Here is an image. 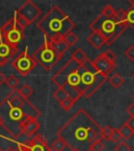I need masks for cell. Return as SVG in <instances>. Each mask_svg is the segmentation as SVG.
<instances>
[{
  "mask_svg": "<svg viewBox=\"0 0 134 151\" xmlns=\"http://www.w3.org/2000/svg\"><path fill=\"white\" fill-rule=\"evenodd\" d=\"M124 55H125V57L129 61L134 62V45H130L127 50H125Z\"/></svg>",
  "mask_w": 134,
  "mask_h": 151,
  "instance_id": "cell-34",
  "label": "cell"
},
{
  "mask_svg": "<svg viewBox=\"0 0 134 151\" xmlns=\"http://www.w3.org/2000/svg\"><path fill=\"white\" fill-rule=\"evenodd\" d=\"M66 147H67L66 143L62 139H60V137H57L52 143V145H50V148L54 151H63Z\"/></svg>",
  "mask_w": 134,
  "mask_h": 151,
  "instance_id": "cell-23",
  "label": "cell"
},
{
  "mask_svg": "<svg viewBox=\"0 0 134 151\" xmlns=\"http://www.w3.org/2000/svg\"><path fill=\"white\" fill-rule=\"evenodd\" d=\"M0 38L9 45L17 47L19 43L23 40L24 32L17 25L15 17H12L0 27Z\"/></svg>",
  "mask_w": 134,
  "mask_h": 151,
  "instance_id": "cell-7",
  "label": "cell"
},
{
  "mask_svg": "<svg viewBox=\"0 0 134 151\" xmlns=\"http://www.w3.org/2000/svg\"><path fill=\"white\" fill-rule=\"evenodd\" d=\"M80 65L81 64L77 63L75 60H72V59L68 60L67 63H66L60 70H58L52 76V82L54 83L58 88L63 87L64 85L67 83V80H68L70 73H72V71H75Z\"/></svg>",
  "mask_w": 134,
  "mask_h": 151,
  "instance_id": "cell-9",
  "label": "cell"
},
{
  "mask_svg": "<svg viewBox=\"0 0 134 151\" xmlns=\"http://www.w3.org/2000/svg\"><path fill=\"white\" fill-rule=\"evenodd\" d=\"M0 129H3V126H2V122H1V120H0ZM4 130V129H3ZM5 131V130H4ZM7 137H9V135H7Z\"/></svg>",
  "mask_w": 134,
  "mask_h": 151,
  "instance_id": "cell-41",
  "label": "cell"
},
{
  "mask_svg": "<svg viewBox=\"0 0 134 151\" xmlns=\"http://www.w3.org/2000/svg\"><path fill=\"white\" fill-rule=\"evenodd\" d=\"M14 17H15V20H16L17 25L21 28V29H23V31H24V28L27 27V26L29 25V23H28L27 20H26V19H24L22 16H20V15H18L17 13H15Z\"/></svg>",
  "mask_w": 134,
  "mask_h": 151,
  "instance_id": "cell-28",
  "label": "cell"
},
{
  "mask_svg": "<svg viewBox=\"0 0 134 151\" xmlns=\"http://www.w3.org/2000/svg\"><path fill=\"white\" fill-rule=\"evenodd\" d=\"M75 102L73 101L72 99H70V98H67V99L63 100L62 102H60V106L62 107V109H63L64 111H68L70 110V108L73 106V104H75Z\"/></svg>",
  "mask_w": 134,
  "mask_h": 151,
  "instance_id": "cell-31",
  "label": "cell"
},
{
  "mask_svg": "<svg viewBox=\"0 0 134 151\" xmlns=\"http://www.w3.org/2000/svg\"><path fill=\"white\" fill-rule=\"evenodd\" d=\"M103 54L105 55V57H106L109 61L112 62V63H115L116 64V59H118V58H116V55L114 54L112 50H106L105 52H103Z\"/></svg>",
  "mask_w": 134,
  "mask_h": 151,
  "instance_id": "cell-36",
  "label": "cell"
},
{
  "mask_svg": "<svg viewBox=\"0 0 134 151\" xmlns=\"http://www.w3.org/2000/svg\"><path fill=\"white\" fill-rule=\"evenodd\" d=\"M75 26V23L70 17L57 5L52 6L37 23V27L49 40L54 38H63L72 32Z\"/></svg>",
  "mask_w": 134,
  "mask_h": 151,
  "instance_id": "cell-4",
  "label": "cell"
},
{
  "mask_svg": "<svg viewBox=\"0 0 134 151\" xmlns=\"http://www.w3.org/2000/svg\"><path fill=\"white\" fill-rule=\"evenodd\" d=\"M108 80H109V83H110L114 88L122 87V85L125 83V79L123 78L120 73H113Z\"/></svg>",
  "mask_w": 134,
  "mask_h": 151,
  "instance_id": "cell-20",
  "label": "cell"
},
{
  "mask_svg": "<svg viewBox=\"0 0 134 151\" xmlns=\"http://www.w3.org/2000/svg\"><path fill=\"white\" fill-rule=\"evenodd\" d=\"M115 18L118 19L120 22H126V11L125 9H120L118 11H116Z\"/></svg>",
  "mask_w": 134,
  "mask_h": 151,
  "instance_id": "cell-35",
  "label": "cell"
},
{
  "mask_svg": "<svg viewBox=\"0 0 134 151\" xmlns=\"http://www.w3.org/2000/svg\"><path fill=\"white\" fill-rule=\"evenodd\" d=\"M62 88L65 90V92L67 93L68 98L72 99L75 102L78 101V100L83 96V93L78 89V88L73 87V86H71V85H69V84H65Z\"/></svg>",
  "mask_w": 134,
  "mask_h": 151,
  "instance_id": "cell-17",
  "label": "cell"
},
{
  "mask_svg": "<svg viewBox=\"0 0 134 151\" xmlns=\"http://www.w3.org/2000/svg\"><path fill=\"white\" fill-rule=\"evenodd\" d=\"M104 149H105V141L100 137L92 144L90 151H104Z\"/></svg>",
  "mask_w": 134,
  "mask_h": 151,
  "instance_id": "cell-30",
  "label": "cell"
},
{
  "mask_svg": "<svg viewBox=\"0 0 134 151\" xmlns=\"http://www.w3.org/2000/svg\"><path fill=\"white\" fill-rule=\"evenodd\" d=\"M126 23L131 28H134V1L130 0V6L126 9Z\"/></svg>",
  "mask_w": 134,
  "mask_h": 151,
  "instance_id": "cell-18",
  "label": "cell"
},
{
  "mask_svg": "<svg viewBox=\"0 0 134 151\" xmlns=\"http://www.w3.org/2000/svg\"><path fill=\"white\" fill-rule=\"evenodd\" d=\"M112 127H110V126H105V127L102 128L101 130V139H104L105 142H108L110 141V135L111 133H112Z\"/></svg>",
  "mask_w": 134,
  "mask_h": 151,
  "instance_id": "cell-27",
  "label": "cell"
},
{
  "mask_svg": "<svg viewBox=\"0 0 134 151\" xmlns=\"http://www.w3.org/2000/svg\"><path fill=\"white\" fill-rule=\"evenodd\" d=\"M0 151H4V150H3V149H1V148H0Z\"/></svg>",
  "mask_w": 134,
  "mask_h": 151,
  "instance_id": "cell-45",
  "label": "cell"
},
{
  "mask_svg": "<svg viewBox=\"0 0 134 151\" xmlns=\"http://www.w3.org/2000/svg\"><path fill=\"white\" fill-rule=\"evenodd\" d=\"M63 39H64V41H65V43L68 45L69 47L73 46V45H75V43H78V41H79V37L75 35L73 32H70V33H68L67 35H65L63 37Z\"/></svg>",
  "mask_w": 134,
  "mask_h": 151,
  "instance_id": "cell-24",
  "label": "cell"
},
{
  "mask_svg": "<svg viewBox=\"0 0 134 151\" xmlns=\"http://www.w3.org/2000/svg\"><path fill=\"white\" fill-rule=\"evenodd\" d=\"M17 91H18V93L25 100H28L29 99V97H32V96L34 94V89L27 84L22 85L19 89H17Z\"/></svg>",
  "mask_w": 134,
  "mask_h": 151,
  "instance_id": "cell-21",
  "label": "cell"
},
{
  "mask_svg": "<svg viewBox=\"0 0 134 151\" xmlns=\"http://www.w3.org/2000/svg\"><path fill=\"white\" fill-rule=\"evenodd\" d=\"M126 124H127V125L131 128V130L133 131V133H134V118H130L129 120L126 122Z\"/></svg>",
  "mask_w": 134,
  "mask_h": 151,
  "instance_id": "cell-38",
  "label": "cell"
},
{
  "mask_svg": "<svg viewBox=\"0 0 134 151\" xmlns=\"http://www.w3.org/2000/svg\"><path fill=\"white\" fill-rule=\"evenodd\" d=\"M12 66L22 77H26L37 66V63L34 60L33 56L28 54L27 48H25L16 58H14V60L12 61Z\"/></svg>",
  "mask_w": 134,
  "mask_h": 151,
  "instance_id": "cell-8",
  "label": "cell"
},
{
  "mask_svg": "<svg viewBox=\"0 0 134 151\" xmlns=\"http://www.w3.org/2000/svg\"><path fill=\"white\" fill-rule=\"evenodd\" d=\"M131 77H132V78H133V79H134V71H133V73H132V75H131Z\"/></svg>",
  "mask_w": 134,
  "mask_h": 151,
  "instance_id": "cell-42",
  "label": "cell"
},
{
  "mask_svg": "<svg viewBox=\"0 0 134 151\" xmlns=\"http://www.w3.org/2000/svg\"><path fill=\"white\" fill-rule=\"evenodd\" d=\"M50 42H52V46L54 47V50L59 52L60 55H62V56H63L69 48V46L65 43L63 38H54V39L50 40Z\"/></svg>",
  "mask_w": 134,
  "mask_h": 151,
  "instance_id": "cell-16",
  "label": "cell"
},
{
  "mask_svg": "<svg viewBox=\"0 0 134 151\" xmlns=\"http://www.w3.org/2000/svg\"><path fill=\"white\" fill-rule=\"evenodd\" d=\"M33 58L36 63L42 66L43 69L49 71L60 61L62 55H60L54 50L50 40L46 38L44 42L35 50V52L33 54Z\"/></svg>",
  "mask_w": 134,
  "mask_h": 151,
  "instance_id": "cell-6",
  "label": "cell"
},
{
  "mask_svg": "<svg viewBox=\"0 0 134 151\" xmlns=\"http://www.w3.org/2000/svg\"><path fill=\"white\" fill-rule=\"evenodd\" d=\"M122 135H120V131H118V128H113L112 129V133L110 135V141L113 142V143H120L122 142Z\"/></svg>",
  "mask_w": 134,
  "mask_h": 151,
  "instance_id": "cell-32",
  "label": "cell"
},
{
  "mask_svg": "<svg viewBox=\"0 0 134 151\" xmlns=\"http://www.w3.org/2000/svg\"><path fill=\"white\" fill-rule=\"evenodd\" d=\"M89 28L92 32H100L106 39V45H112L128 28V24L126 22H120L115 16L109 18L100 14L89 24Z\"/></svg>",
  "mask_w": 134,
  "mask_h": 151,
  "instance_id": "cell-5",
  "label": "cell"
},
{
  "mask_svg": "<svg viewBox=\"0 0 134 151\" xmlns=\"http://www.w3.org/2000/svg\"><path fill=\"white\" fill-rule=\"evenodd\" d=\"M118 131H120V135H122V139H124V141H127V139H129L132 135H134V133L131 130V128H130L126 123L118 128Z\"/></svg>",
  "mask_w": 134,
  "mask_h": 151,
  "instance_id": "cell-22",
  "label": "cell"
},
{
  "mask_svg": "<svg viewBox=\"0 0 134 151\" xmlns=\"http://www.w3.org/2000/svg\"><path fill=\"white\" fill-rule=\"evenodd\" d=\"M107 80H108L107 77L97 70L91 60L87 59L70 73L66 84L78 88L84 97L90 98Z\"/></svg>",
  "mask_w": 134,
  "mask_h": 151,
  "instance_id": "cell-3",
  "label": "cell"
},
{
  "mask_svg": "<svg viewBox=\"0 0 134 151\" xmlns=\"http://www.w3.org/2000/svg\"><path fill=\"white\" fill-rule=\"evenodd\" d=\"M50 147L42 134H35L33 137L18 144V151H48Z\"/></svg>",
  "mask_w": 134,
  "mask_h": 151,
  "instance_id": "cell-10",
  "label": "cell"
},
{
  "mask_svg": "<svg viewBox=\"0 0 134 151\" xmlns=\"http://www.w3.org/2000/svg\"><path fill=\"white\" fill-rule=\"evenodd\" d=\"M132 98H133V100H134V93H133V94H132Z\"/></svg>",
  "mask_w": 134,
  "mask_h": 151,
  "instance_id": "cell-43",
  "label": "cell"
},
{
  "mask_svg": "<svg viewBox=\"0 0 134 151\" xmlns=\"http://www.w3.org/2000/svg\"><path fill=\"white\" fill-rule=\"evenodd\" d=\"M40 129V123L36 119H28L21 126V135H25L26 137H33Z\"/></svg>",
  "mask_w": 134,
  "mask_h": 151,
  "instance_id": "cell-14",
  "label": "cell"
},
{
  "mask_svg": "<svg viewBox=\"0 0 134 151\" xmlns=\"http://www.w3.org/2000/svg\"><path fill=\"white\" fill-rule=\"evenodd\" d=\"M15 13L26 19L29 24L33 23L36 19H38V17L41 16V9L32 0H26Z\"/></svg>",
  "mask_w": 134,
  "mask_h": 151,
  "instance_id": "cell-11",
  "label": "cell"
},
{
  "mask_svg": "<svg viewBox=\"0 0 134 151\" xmlns=\"http://www.w3.org/2000/svg\"><path fill=\"white\" fill-rule=\"evenodd\" d=\"M87 41L89 42L90 45H92L97 50H100L101 47L106 45L107 43L106 39L104 38V36L100 32H91V34L87 37Z\"/></svg>",
  "mask_w": 134,
  "mask_h": 151,
  "instance_id": "cell-15",
  "label": "cell"
},
{
  "mask_svg": "<svg viewBox=\"0 0 134 151\" xmlns=\"http://www.w3.org/2000/svg\"><path fill=\"white\" fill-rule=\"evenodd\" d=\"M5 84H6L12 90H17V87H18V85H19V80L15 76H9V77L6 78Z\"/></svg>",
  "mask_w": 134,
  "mask_h": 151,
  "instance_id": "cell-25",
  "label": "cell"
},
{
  "mask_svg": "<svg viewBox=\"0 0 134 151\" xmlns=\"http://www.w3.org/2000/svg\"><path fill=\"white\" fill-rule=\"evenodd\" d=\"M48 151H54V150H52V148H50V149H49V150H48Z\"/></svg>",
  "mask_w": 134,
  "mask_h": 151,
  "instance_id": "cell-44",
  "label": "cell"
},
{
  "mask_svg": "<svg viewBox=\"0 0 134 151\" xmlns=\"http://www.w3.org/2000/svg\"><path fill=\"white\" fill-rule=\"evenodd\" d=\"M18 52V47L12 46L0 38V67L12 60Z\"/></svg>",
  "mask_w": 134,
  "mask_h": 151,
  "instance_id": "cell-13",
  "label": "cell"
},
{
  "mask_svg": "<svg viewBox=\"0 0 134 151\" xmlns=\"http://www.w3.org/2000/svg\"><path fill=\"white\" fill-rule=\"evenodd\" d=\"M115 151H131V147L126 143V141H122L120 143H118L114 148Z\"/></svg>",
  "mask_w": 134,
  "mask_h": 151,
  "instance_id": "cell-33",
  "label": "cell"
},
{
  "mask_svg": "<svg viewBox=\"0 0 134 151\" xmlns=\"http://www.w3.org/2000/svg\"><path fill=\"white\" fill-rule=\"evenodd\" d=\"M127 112H128V114L130 116V118H134V102H133V103H131L129 106H128Z\"/></svg>",
  "mask_w": 134,
  "mask_h": 151,
  "instance_id": "cell-37",
  "label": "cell"
},
{
  "mask_svg": "<svg viewBox=\"0 0 134 151\" xmlns=\"http://www.w3.org/2000/svg\"><path fill=\"white\" fill-rule=\"evenodd\" d=\"M92 63H93L94 67L97 68V70L99 71L100 73H102L103 76L107 77V78H108V76L110 75L116 67V64L109 61L104 54L99 55V56L92 61Z\"/></svg>",
  "mask_w": 134,
  "mask_h": 151,
  "instance_id": "cell-12",
  "label": "cell"
},
{
  "mask_svg": "<svg viewBox=\"0 0 134 151\" xmlns=\"http://www.w3.org/2000/svg\"><path fill=\"white\" fill-rule=\"evenodd\" d=\"M5 81H6V77H5V75L2 73H0V85L4 84Z\"/></svg>",
  "mask_w": 134,
  "mask_h": 151,
  "instance_id": "cell-39",
  "label": "cell"
},
{
  "mask_svg": "<svg viewBox=\"0 0 134 151\" xmlns=\"http://www.w3.org/2000/svg\"><path fill=\"white\" fill-rule=\"evenodd\" d=\"M71 59L75 60L77 63L83 64L88 59V57H87V55L85 54V52L82 48H75V50H73L72 55H71Z\"/></svg>",
  "mask_w": 134,
  "mask_h": 151,
  "instance_id": "cell-19",
  "label": "cell"
},
{
  "mask_svg": "<svg viewBox=\"0 0 134 151\" xmlns=\"http://www.w3.org/2000/svg\"><path fill=\"white\" fill-rule=\"evenodd\" d=\"M41 116L40 110L13 90L0 102V120L3 129L9 137L17 139L21 135V126L28 119H36Z\"/></svg>",
  "mask_w": 134,
  "mask_h": 151,
  "instance_id": "cell-2",
  "label": "cell"
},
{
  "mask_svg": "<svg viewBox=\"0 0 134 151\" xmlns=\"http://www.w3.org/2000/svg\"><path fill=\"white\" fill-rule=\"evenodd\" d=\"M4 151H18V150H17V149H15V148H13V147H7Z\"/></svg>",
  "mask_w": 134,
  "mask_h": 151,
  "instance_id": "cell-40",
  "label": "cell"
},
{
  "mask_svg": "<svg viewBox=\"0 0 134 151\" xmlns=\"http://www.w3.org/2000/svg\"><path fill=\"white\" fill-rule=\"evenodd\" d=\"M101 126L87 111L79 109L57 131V137L75 151H90L91 146L101 137Z\"/></svg>",
  "mask_w": 134,
  "mask_h": 151,
  "instance_id": "cell-1",
  "label": "cell"
},
{
  "mask_svg": "<svg viewBox=\"0 0 134 151\" xmlns=\"http://www.w3.org/2000/svg\"><path fill=\"white\" fill-rule=\"evenodd\" d=\"M52 96H54V98L57 100V101L59 102H62L63 100L67 99L68 98V96H67V93L65 92V90L63 89V88H58L57 90H54V93H52Z\"/></svg>",
  "mask_w": 134,
  "mask_h": 151,
  "instance_id": "cell-26",
  "label": "cell"
},
{
  "mask_svg": "<svg viewBox=\"0 0 134 151\" xmlns=\"http://www.w3.org/2000/svg\"><path fill=\"white\" fill-rule=\"evenodd\" d=\"M115 9L112 6V5L110 4H107L104 6V9H102V15H104V16H106V17H109V18H111V17H114L115 16Z\"/></svg>",
  "mask_w": 134,
  "mask_h": 151,
  "instance_id": "cell-29",
  "label": "cell"
},
{
  "mask_svg": "<svg viewBox=\"0 0 134 151\" xmlns=\"http://www.w3.org/2000/svg\"><path fill=\"white\" fill-rule=\"evenodd\" d=\"M72 151H75V150H72Z\"/></svg>",
  "mask_w": 134,
  "mask_h": 151,
  "instance_id": "cell-46",
  "label": "cell"
}]
</instances>
